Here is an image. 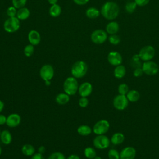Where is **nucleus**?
<instances>
[{
  "instance_id": "obj_14",
  "label": "nucleus",
  "mask_w": 159,
  "mask_h": 159,
  "mask_svg": "<svg viewBox=\"0 0 159 159\" xmlns=\"http://www.w3.org/2000/svg\"><path fill=\"white\" fill-rule=\"evenodd\" d=\"M93 91V86L89 82H84L79 87L78 92L81 97H88Z\"/></svg>"
},
{
  "instance_id": "obj_29",
  "label": "nucleus",
  "mask_w": 159,
  "mask_h": 159,
  "mask_svg": "<svg viewBox=\"0 0 159 159\" xmlns=\"http://www.w3.org/2000/svg\"><path fill=\"white\" fill-rule=\"evenodd\" d=\"M137 6V5L135 2V1H129L127 2L125 6V11L129 14H132L135 11Z\"/></svg>"
},
{
  "instance_id": "obj_32",
  "label": "nucleus",
  "mask_w": 159,
  "mask_h": 159,
  "mask_svg": "<svg viewBox=\"0 0 159 159\" xmlns=\"http://www.w3.org/2000/svg\"><path fill=\"white\" fill-rule=\"evenodd\" d=\"M117 91L119 94L126 95L129 91V86L125 83H121L118 86Z\"/></svg>"
},
{
  "instance_id": "obj_40",
  "label": "nucleus",
  "mask_w": 159,
  "mask_h": 159,
  "mask_svg": "<svg viewBox=\"0 0 159 159\" xmlns=\"http://www.w3.org/2000/svg\"><path fill=\"white\" fill-rule=\"evenodd\" d=\"M150 0H135V2L136 4L139 6L142 7L146 6L148 2Z\"/></svg>"
},
{
  "instance_id": "obj_42",
  "label": "nucleus",
  "mask_w": 159,
  "mask_h": 159,
  "mask_svg": "<svg viewBox=\"0 0 159 159\" xmlns=\"http://www.w3.org/2000/svg\"><path fill=\"white\" fill-rule=\"evenodd\" d=\"M89 0H73L74 2L78 5L81 6L87 4Z\"/></svg>"
},
{
  "instance_id": "obj_45",
  "label": "nucleus",
  "mask_w": 159,
  "mask_h": 159,
  "mask_svg": "<svg viewBox=\"0 0 159 159\" xmlns=\"http://www.w3.org/2000/svg\"><path fill=\"white\" fill-rule=\"evenodd\" d=\"M66 159H80V157L76 154H71L69 155Z\"/></svg>"
},
{
  "instance_id": "obj_22",
  "label": "nucleus",
  "mask_w": 159,
  "mask_h": 159,
  "mask_svg": "<svg viewBox=\"0 0 159 159\" xmlns=\"http://www.w3.org/2000/svg\"><path fill=\"white\" fill-rule=\"evenodd\" d=\"M126 97L128 99L129 102H137L139 100L140 94L137 90L132 89V90L129 91V92L126 94Z\"/></svg>"
},
{
  "instance_id": "obj_39",
  "label": "nucleus",
  "mask_w": 159,
  "mask_h": 159,
  "mask_svg": "<svg viewBox=\"0 0 159 159\" xmlns=\"http://www.w3.org/2000/svg\"><path fill=\"white\" fill-rule=\"evenodd\" d=\"M143 73V71L142 70V67H138L135 68V70L133 71V75L136 77V78H139L140 77Z\"/></svg>"
},
{
  "instance_id": "obj_35",
  "label": "nucleus",
  "mask_w": 159,
  "mask_h": 159,
  "mask_svg": "<svg viewBox=\"0 0 159 159\" xmlns=\"http://www.w3.org/2000/svg\"><path fill=\"white\" fill-rule=\"evenodd\" d=\"M27 3V0H12V4L16 9L24 7Z\"/></svg>"
},
{
  "instance_id": "obj_49",
  "label": "nucleus",
  "mask_w": 159,
  "mask_h": 159,
  "mask_svg": "<svg viewBox=\"0 0 159 159\" xmlns=\"http://www.w3.org/2000/svg\"><path fill=\"white\" fill-rule=\"evenodd\" d=\"M1 153H2V148H1V147H0V155H1Z\"/></svg>"
},
{
  "instance_id": "obj_48",
  "label": "nucleus",
  "mask_w": 159,
  "mask_h": 159,
  "mask_svg": "<svg viewBox=\"0 0 159 159\" xmlns=\"http://www.w3.org/2000/svg\"><path fill=\"white\" fill-rule=\"evenodd\" d=\"M45 84L47 86H49L50 84H51V81L50 80H48V81H45Z\"/></svg>"
},
{
  "instance_id": "obj_36",
  "label": "nucleus",
  "mask_w": 159,
  "mask_h": 159,
  "mask_svg": "<svg viewBox=\"0 0 159 159\" xmlns=\"http://www.w3.org/2000/svg\"><path fill=\"white\" fill-rule=\"evenodd\" d=\"M47 159H66L65 155L60 152H55L51 153Z\"/></svg>"
},
{
  "instance_id": "obj_24",
  "label": "nucleus",
  "mask_w": 159,
  "mask_h": 159,
  "mask_svg": "<svg viewBox=\"0 0 159 159\" xmlns=\"http://www.w3.org/2000/svg\"><path fill=\"white\" fill-rule=\"evenodd\" d=\"M30 14V11L29 10V9L24 7L19 9V10L17 12L16 17L19 20H23L27 19L29 17Z\"/></svg>"
},
{
  "instance_id": "obj_6",
  "label": "nucleus",
  "mask_w": 159,
  "mask_h": 159,
  "mask_svg": "<svg viewBox=\"0 0 159 159\" xmlns=\"http://www.w3.org/2000/svg\"><path fill=\"white\" fill-rule=\"evenodd\" d=\"M155 54V50L152 45H146L142 47L139 53L141 60L144 61H150L152 60Z\"/></svg>"
},
{
  "instance_id": "obj_4",
  "label": "nucleus",
  "mask_w": 159,
  "mask_h": 159,
  "mask_svg": "<svg viewBox=\"0 0 159 159\" xmlns=\"http://www.w3.org/2000/svg\"><path fill=\"white\" fill-rule=\"evenodd\" d=\"M3 27L8 33L15 32L20 28V20L17 17H9L4 21Z\"/></svg>"
},
{
  "instance_id": "obj_19",
  "label": "nucleus",
  "mask_w": 159,
  "mask_h": 159,
  "mask_svg": "<svg viewBox=\"0 0 159 159\" xmlns=\"http://www.w3.org/2000/svg\"><path fill=\"white\" fill-rule=\"evenodd\" d=\"M0 139L3 144L9 145L12 142V136L9 130H4L1 132Z\"/></svg>"
},
{
  "instance_id": "obj_44",
  "label": "nucleus",
  "mask_w": 159,
  "mask_h": 159,
  "mask_svg": "<svg viewBox=\"0 0 159 159\" xmlns=\"http://www.w3.org/2000/svg\"><path fill=\"white\" fill-rule=\"evenodd\" d=\"M45 150H46V148H45V147L44 146H43V145L40 146V147H39V148H38V152L40 153H41V154L44 153L45 152Z\"/></svg>"
},
{
  "instance_id": "obj_16",
  "label": "nucleus",
  "mask_w": 159,
  "mask_h": 159,
  "mask_svg": "<svg viewBox=\"0 0 159 159\" xmlns=\"http://www.w3.org/2000/svg\"><path fill=\"white\" fill-rule=\"evenodd\" d=\"M28 40L32 45H37L40 42L41 37L39 32L35 30H31L28 34Z\"/></svg>"
},
{
  "instance_id": "obj_43",
  "label": "nucleus",
  "mask_w": 159,
  "mask_h": 159,
  "mask_svg": "<svg viewBox=\"0 0 159 159\" xmlns=\"http://www.w3.org/2000/svg\"><path fill=\"white\" fill-rule=\"evenodd\" d=\"M6 119H7V117L6 116L0 114V125L6 124Z\"/></svg>"
},
{
  "instance_id": "obj_12",
  "label": "nucleus",
  "mask_w": 159,
  "mask_h": 159,
  "mask_svg": "<svg viewBox=\"0 0 159 159\" xmlns=\"http://www.w3.org/2000/svg\"><path fill=\"white\" fill-rule=\"evenodd\" d=\"M107 61L112 66H118L122 63V57L120 53L116 51L110 52L107 55Z\"/></svg>"
},
{
  "instance_id": "obj_8",
  "label": "nucleus",
  "mask_w": 159,
  "mask_h": 159,
  "mask_svg": "<svg viewBox=\"0 0 159 159\" xmlns=\"http://www.w3.org/2000/svg\"><path fill=\"white\" fill-rule=\"evenodd\" d=\"M93 145L99 150H104L109 147L111 140L105 135H98L93 139Z\"/></svg>"
},
{
  "instance_id": "obj_7",
  "label": "nucleus",
  "mask_w": 159,
  "mask_h": 159,
  "mask_svg": "<svg viewBox=\"0 0 159 159\" xmlns=\"http://www.w3.org/2000/svg\"><path fill=\"white\" fill-rule=\"evenodd\" d=\"M142 68L143 73L150 76L155 75L159 71V66L158 64L151 60L144 61L142 65Z\"/></svg>"
},
{
  "instance_id": "obj_37",
  "label": "nucleus",
  "mask_w": 159,
  "mask_h": 159,
  "mask_svg": "<svg viewBox=\"0 0 159 159\" xmlns=\"http://www.w3.org/2000/svg\"><path fill=\"white\" fill-rule=\"evenodd\" d=\"M17 9L12 6H10L7 8V11H6V13L7 15L9 16V17H16L17 15Z\"/></svg>"
},
{
  "instance_id": "obj_50",
  "label": "nucleus",
  "mask_w": 159,
  "mask_h": 159,
  "mask_svg": "<svg viewBox=\"0 0 159 159\" xmlns=\"http://www.w3.org/2000/svg\"><path fill=\"white\" fill-rule=\"evenodd\" d=\"M1 130H0V135H1Z\"/></svg>"
},
{
  "instance_id": "obj_3",
  "label": "nucleus",
  "mask_w": 159,
  "mask_h": 159,
  "mask_svg": "<svg viewBox=\"0 0 159 159\" xmlns=\"http://www.w3.org/2000/svg\"><path fill=\"white\" fill-rule=\"evenodd\" d=\"M78 87L79 85L77 79L73 76L67 78L63 84L64 92L69 96L75 95L78 92Z\"/></svg>"
},
{
  "instance_id": "obj_47",
  "label": "nucleus",
  "mask_w": 159,
  "mask_h": 159,
  "mask_svg": "<svg viewBox=\"0 0 159 159\" xmlns=\"http://www.w3.org/2000/svg\"><path fill=\"white\" fill-rule=\"evenodd\" d=\"M47 1H48V3H49L50 4H51V5L57 4V1H58V0H47Z\"/></svg>"
},
{
  "instance_id": "obj_20",
  "label": "nucleus",
  "mask_w": 159,
  "mask_h": 159,
  "mask_svg": "<svg viewBox=\"0 0 159 159\" xmlns=\"http://www.w3.org/2000/svg\"><path fill=\"white\" fill-rule=\"evenodd\" d=\"M126 74L125 67L122 65L116 66L114 70V75L117 79L123 78Z\"/></svg>"
},
{
  "instance_id": "obj_38",
  "label": "nucleus",
  "mask_w": 159,
  "mask_h": 159,
  "mask_svg": "<svg viewBox=\"0 0 159 159\" xmlns=\"http://www.w3.org/2000/svg\"><path fill=\"white\" fill-rule=\"evenodd\" d=\"M88 104H89V101L87 97H81L78 101V104L80 107L82 108L86 107Z\"/></svg>"
},
{
  "instance_id": "obj_30",
  "label": "nucleus",
  "mask_w": 159,
  "mask_h": 159,
  "mask_svg": "<svg viewBox=\"0 0 159 159\" xmlns=\"http://www.w3.org/2000/svg\"><path fill=\"white\" fill-rule=\"evenodd\" d=\"M140 58L139 57V54L134 55L132 57V59H131V65H132V66H133L135 68H138V67H142V64L140 63Z\"/></svg>"
},
{
  "instance_id": "obj_9",
  "label": "nucleus",
  "mask_w": 159,
  "mask_h": 159,
  "mask_svg": "<svg viewBox=\"0 0 159 159\" xmlns=\"http://www.w3.org/2000/svg\"><path fill=\"white\" fill-rule=\"evenodd\" d=\"M107 39V32L102 29H96L91 34V41L97 45L104 43Z\"/></svg>"
},
{
  "instance_id": "obj_23",
  "label": "nucleus",
  "mask_w": 159,
  "mask_h": 159,
  "mask_svg": "<svg viewBox=\"0 0 159 159\" xmlns=\"http://www.w3.org/2000/svg\"><path fill=\"white\" fill-rule=\"evenodd\" d=\"M21 152L25 156L32 157L35 153V149L31 144H25L22 147Z\"/></svg>"
},
{
  "instance_id": "obj_1",
  "label": "nucleus",
  "mask_w": 159,
  "mask_h": 159,
  "mask_svg": "<svg viewBox=\"0 0 159 159\" xmlns=\"http://www.w3.org/2000/svg\"><path fill=\"white\" fill-rule=\"evenodd\" d=\"M119 11V6L116 2L107 1L102 6L100 12L105 19L109 20H112L118 16Z\"/></svg>"
},
{
  "instance_id": "obj_10",
  "label": "nucleus",
  "mask_w": 159,
  "mask_h": 159,
  "mask_svg": "<svg viewBox=\"0 0 159 159\" xmlns=\"http://www.w3.org/2000/svg\"><path fill=\"white\" fill-rule=\"evenodd\" d=\"M129 100L126 95L118 94L113 99L112 104L115 109L119 111H123L129 105Z\"/></svg>"
},
{
  "instance_id": "obj_33",
  "label": "nucleus",
  "mask_w": 159,
  "mask_h": 159,
  "mask_svg": "<svg viewBox=\"0 0 159 159\" xmlns=\"http://www.w3.org/2000/svg\"><path fill=\"white\" fill-rule=\"evenodd\" d=\"M34 52V45L32 44H29L27 45L24 48V53L27 57H31Z\"/></svg>"
},
{
  "instance_id": "obj_31",
  "label": "nucleus",
  "mask_w": 159,
  "mask_h": 159,
  "mask_svg": "<svg viewBox=\"0 0 159 159\" xmlns=\"http://www.w3.org/2000/svg\"><path fill=\"white\" fill-rule=\"evenodd\" d=\"M107 156L109 159H120V153L115 148H111L108 151Z\"/></svg>"
},
{
  "instance_id": "obj_34",
  "label": "nucleus",
  "mask_w": 159,
  "mask_h": 159,
  "mask_svg": "<svg viewBox=\"0 0 159 159\" xmlns=\"http://www.w3.org/2000/svg\"><path fill=\"white\" fill-rule=\"evenodd\" d=\"M109 42L111 44L114 45H118L120 42V38L119 35L116 34H112L110 35V36L108 38Z\"/></svg>"
},
{
  "instance_id": "obj_21",
  "label": "nucleus",
  "mask_w": 159,
  "mask_h": 159,
  "mask_svg": "<svg viewBox=\"0 0 159 159\" xmlns=\"http://www.w3.org/2000/svg\"><path fill=\"white\" fill-rule=\"evenodd\" d=\"M70 101V96L65 93H61L58 94L55 97V101L60 105H64L67 104Z\"/></svg>"
},
{
  "instance_id": "obj_27",
  "label": "nucleus",
  "mask_w": 159,
  "mask_h": 159,
  "mask_svg": "<svg viewBox=\"0 0 159 159\" xmlns=\"http://www.w3.org/2000/svg\"><path fill=\"white\" fill-rule=\"evenodd\" d=\"M61 12V8L60 5L55 4L50 6L49 9V14L52 17H57L60 15Z\"/></svg>"
},
{
  "instance_id": "obj_26",
  "label": "nucleus",
  "mask_w": 159,
  "mask_h": 159,
  "mask_svg": "<svg viewBox=\"0 0 159 159\" xmlns=\"http://www.w3.org/2000/svg\"><path fill=\"white\" fill-rule=\"evenodd\" d=\"M101 12L96 7H89L86 11V16L89 19H95L99 16Z\"/></svg>"
},
{
  "instance_id": "obj_41",
  "label": "nucleus",
  "mask_w": 159,
  "mask_h": 159,
  "mask_svg": "<svg viewBox=\"0 0 159 159\" xmlns=\"http://www.w3.org/2000/svg\"><path fill=\"white\" fill-rule=\"evenodd\" d=\"M30 159H45L43 154H41L39 152L35 153L30 158Z\"/></svg>"
},
{
  "instance_id": "obj_5",
  "label": "nucleus",
  "mask_w": 159,
  "mask_h": 159,
  "mask_svg": "<svg viewBox=\"0 0 159 159\" xmlns=\"http://www.w3.org/2000/svg\"><path fill=\"white\" fill-rule=\"evenodd\" d=\"M110 128V124L106 119H101L96 122L93 127V132L96 135H104Z\"/></svg>"
},
{
  "instance_id": "obj_25",
  "label": "nucleus",
  "mask_w": 159,
  "mask_h": 159,
  "mask_svg": "<svg viewBox=\"0 0 159 159\" xmlns=\"http://www.w3.org/2000/svg\"><path fill=\"white\" fill-rule=\"evenodd\" d=\"M93 129L88 125H81L77 129V132L81 136H88L91 134Z\"/></svg>"
},
{
  "instance_id": "obj_28",
  "label": "nucleus",
  "mask_w": 159,
  "mask_h": 159,
  "mask_svg": "<svg viewBox=\"0 0 159 159\" xmlns=\"http://www.w3.org/2000/svg\"><path fill=\"white\" fill-rule=\"evenodd\" d=\"M84 155L88 159H94L97 156L95 149L91 147H88L84 148Z\"/></svg>"
},
{
  "instance_id": "obj_18",
  "label": "nucleus",
  "mask_w": 159,
  "mask_h": 159,
  "mask_svg": "<svg viewBox=\"0 0 159 159\" xmlns=\"http://www.w3.org/2000/svg\"><path fill=\"white\" fill-rule=\"evenodd\" d=\"M125 140L124 135L121 132H116L111 137V142L114 145H118L124 142Z\"/></svg>"
},
{
  "instance_id": "obj_17",
  "label": "nucleus",
  "mask_w": 159,
  "mask_h": 159,
  "mask_svg": "<svg viewBox=\"0 0 159 159\" xmlns=\"http://www.w3.org/2000/svg\"><path fill=\"white\" fill-rule=\"evenodd\" d=\"M119 30V25L117 22H115V21L109 22L106 27V32L110 35L116 34V33L118 32Z\"/></svg>"
},
{
  "instance_id": "obj_15",
  "label": "nucleus",
  "mask_w": 159,
  "mask_h": 159,
  "mask_svg": "<svg viewBox=\"0 0 159 159\" xmlns=\"http://www.w3.org/2000/svg\"><path fill=\"white\" fill-rule=\"evenodd\" d=\"M21 122V117L17 113H12L7 117L6 124L11 128L17 127Z\"/></svg>"
},
{
  "instance_id": "obj_46",
  "label": "nucleus",
  "mask_w": 159,
  "mask_h": 159,
  "mask_svg": "<svg viewBox=\"0 0 159 159\" xmlns=\"http://www.w3.org/2000/svg\"><path fill=\"white\" fill-rule=\"evenodd\" d=\"M4 107V102H2V101H1V100L0 99V114H1V112H2V111L3 110Z\"/></svg>"
},
{
  "instance_id": "obj_13",
  "label": "nucleus",
  "mask_w": 159,
  "mask_h": 159,
  "mask_svg": "<svg viewBox=\"0 0 159 159\" xmlns=\"http://www.w3.org/2000/svg\"><path fill=\"white\" fill-rule=\"evenodd\" d=\"M136 150L134 147L127 146L120 152V159H135Z\"/></svg>"
},
{
  "instance_id": "obj_11",
  "label": "nucleus",
  "mask_w": 159,
  "mask_h": 159,
  "mask_svg": "<svg viewBox=\"0 0 159 159\" xmlns=\"http://www.w3.org/2000/svg\"><path fill=\"white\" fill-rule=\"evenodd\" d=\"M39 75L44 81L51 80L54 76V69L51 65L45 64L40 68Z\"/></svg>"
},
{
  "instance_id": "obj_2",
  "label": "nucleus",
  "mask_w": 159,
  "mask_h": 159,
  "mask_svg": "<svg viewBox=\"0 0 159 159\" xmlns=\"http://www.w3.org/2000/svg\"><path fill=\"white\" fill-rule=\"evenodd\" d=\"M88 71V65L86 63L82 60H79L73 63L71 68L72 76L76 79L84 77Z\"/></svg>"
}]
</instances>
